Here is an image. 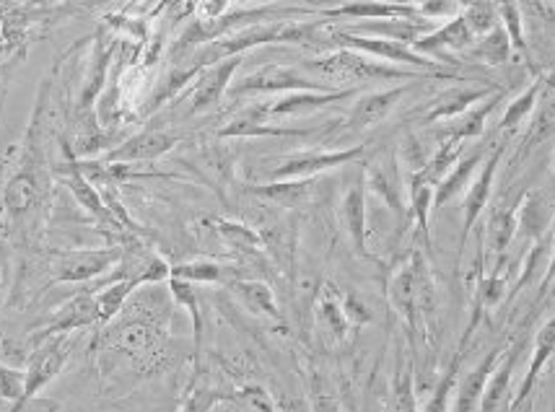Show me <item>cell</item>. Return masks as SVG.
I'll list each match as a JSON object with an SVG mask.
<instances>
[{
    "label": "cell",
    "mask_w": 555,
    "mask_h": 412,
    "mask_svg": "<svg viewBox=\"0 0 555 412\" xmlns=\"http://www.w3.org/2000/svg\"><path fill=\"white\" fill-rule=\"evenodd\" d=\"M309 68L322 73V76L340 78V81H405V78H421L415 70L392 68V65L374 63L356 50H340L330 58L312 60Z\"/></svg>",
    "instance_id": "1"
},
{
    "label": "cell",
    "mask_w": 555,
    "mask_h": 412,
    "mask_svg": "<svg viewBox=\"0 0 555 412\" xmlns=\"http://www.w3.org/2000/svg\"><path fill=\"white\" fill-rule=\"evenodd\" d=\"M68 355H71V345L65 343L63 335H55L45 348H39L37 353L32 355L29 368H26L24 394H21V400L11 407V412L24 410V407L29 405V402H32L34 397H37V394L60 374V371H63Z\"/></svg>",
    "instance_id": "2"
},
{
    "label": "cell",
    "mask_w": 555,
    "mask_h": 412,
    "mask_svg": "<svg viewBox=\"0 0 555 412\" xmlns=\"http://www.w3.org/2000/svg\"><path fill=\"white\" fill-rule=\"evenodd\" d=\"M332 45H340L345 50H356L371 55V58L387 60V63H400L410 65V68H421V70H434L436 63L421 52H415L413 47L395 42V39H382V37H361V34L351 32H338L330 37Z\"/></svg>",
    "instance_id": "3"
},
{
    "label": "cell",
    "mask_w": 555,
    "mask_h": 412,
    "mask_svg": "<svg viewBox=\"0 0 555 412\" xmlns=\"http://www.w3.org/2000/svg\"><path fill=\"white\" fill-rule=\"evenodd\" d=\"M252 91H283V94H291V91H330L327 83L309 81L304 73L294 68H283V65H270V68H262L252 76H247L244 81H239L231 94H252Z\"/></svg>",
    "instance_id": "4"
},
{
    "label": "cell",
    "mask_w": 555,
    "mask_h": 412,
    "mask_svg": "<svg viewBox=\"0 0 555 412\" xmlns=\"http://www.w3.org/2000/svg\"><path fill=\"white\" fill-rule=\"evenodd\" d=\"M364 153V148H348V151H314V153H296L281 161V166L275 169V179H307L317 177V174L335 169V166H345L356 161Z\"/></svg>",
    "instance_id": "5"
},
{
    "label": "cell",
    "mask_w": 555,
    "mask_h": 412,
    "mask_svg": "<svg viewBox=\"0 0 555 412\" xmlns=\"http://www.w3.org/2000/svg\"><path fill=\"white\" fill-rule=\"evenodd\" d=\"M120 260L117 249H83V252H65L58 267L60 283H81L96 275L107 273L109 267Z\"/></svg>",
    "instance_id": "6"
},
{
    "label": "cell",
    "mask_w": 555,
    "mask_h": 412,
    "mask_svg": "<svg viewBox=\"0 0 555 412\" xmlns=\"http://www.w3.org/2000/svg\"><path fill=\"white\" fill-rule=\"evenodd\" d=\"M239 65H242V55L208 65L203 70V76L198 78L195 94H192V112H205V109L216 107L221 102V96L226 94V89H229L231 78H234Z\"/></svg>",
    "instance_id": "7"
},
{
    "label": "cell",
    "mask_w": 555,
    "mask_h": 412,
    "mask_svg": "<svg viewBox=\"0 0 555 412\" xmlns=\"http://www.w3.org/2000/svg\"><path fill=\"white\" fill-rule=\"evenodd\" d=\"M408 94V86H395V89L387 91H374V94L361 96L353 107L351 117H348V130H366V127H374L390 115L392 109L397 107L402 96Z\"/></svg>",
    "instance_id": "8"
},
{
    "label": "cell",
    "mask_w": 555,
    "mask_h": 412,
    "mask_svg": "<svg viewBox=\"0 0 555 412\" xmlns=\"http://www.w3.org/2000/svg\"><path fill=\"white\" fill-rule=\"evenodd\" d=\"M356 94V89H330V91H291L283 94L273 107H268V115H307V112H317L322 107H330L335 102H345Z\"/></svg>",
    "instance_id": "9"
},
{
    "label": "cell",
    "mask_w": 555,
    "mask_h": 412,
    "mask_svg": "<svg viewBox=\"0 0 555 412\" xmlns=\"http://www.w3.org/2000/svg\"><path fill=\"white\" fill-rule=\"evenodd\" d=\"M473 37L475 34L465 16H454L452 21H447V24L434 29V32L423 34L413 45V50L428 58V55H441L444 50H462V47L473 42Z\"/></svg>",
    "instance_id": "10"
},
{
    "label": "cell",
    "mask_w": 555,
    "mask_h": 412,
    "mask_svg": "<svg viewBox=\"0 0 555 412\" xmlns=\"http://www.w3.org/2000/svg\"><path fill=\"white\" fill-rule=\"evenodd\" d=\"M327 19H415L418 16V6L410 3H392V0H353L345 6L330 8L325 11Z\"/></svg>",
    "instance_id": "11"
},
{
    "label": "cell",
    "mask_w": 555,
    "mask_h": 412,
    "mask_svg": "<svg viewBox=\"0 0 555 412\" xmlns=\"http://www.w3.org/2000/svg\"><path fill=\"white\" fill-rule=\"evenodd\" d=\"M177 135L164 133V130H148V133L135 135V138L125 140L120 148L109 153L107 161H151L161 153L172 151L177 146Z\"/></svg>",
    "instance_id": "12"
},
{
    "label": "cell",
    "mask_w": 555,
    "mask_h": 412,
    "mask_svg": "<svg viewBox=\"0 0 555 412\" xmlns=\"http://www.w3.org/2000/svg\"><path fill=\"white\" fill-rule=\"evenodd\" d=\"M91 322H99V306H96V296H78L73 298L71 304L63 306L58 314V319L52 324H47L42 330V337H55L65 335V332L86 327Z\"/></svg>",
    "instance_id": "13"
},
{
    "label": "cell",
    "mask_w": 555,
    "mask_h": 412,
    "mask_svg": "<svg viewBox=\"0 0 555 412\" xmlns=\"http://www.w3.org/2000/svg\"><path fill=\"white\" fill-rule=\"evenodd\" d=\"M255 192L273 200V203L283 205V208H299V205L309 203L314 197V192H317V177L286 179V182L265 184V187H255Z\"/></svg>",
    "instance_id": "14"
},
{
    "label": "cell",
    "mask_w": 555,
    "mask_h": 412,
    "mask_svg": "<svg viewBox=\"0 0 555 412\" xmlns=\"http://www.w3.org/2000/svg\"><path fill=\"white\" fill-rule=\"evenodd\" d=\"M498 161H501V148H498V151L493 153L491 159L485 161L483 172H480V177L475 179V184H473V187H470V192H467V200H465V234L470 229H473V223L478 221L480 210H483L485 203H488V195H491V184H493V177H496Z\"/></svg>",
    "instance_id": "15"
},
{
    "label": "cell",
    "mask_w": 555,
    "mask_h": 412,
    "mask_svg": "<svg viewBox=\"0 0 555 412\" xmlns=\"http://www.w3.org/2000/svg\"><path fill=\"white\" fill-rule=\"evenodd\" d=\"M343 218L345 229L351 234L353 247L358 254H366V197H364V184H356L343 203Z\"/></svg>",
    "instance_id": "16"
},
{
    "label": "cell",
    "mask_w": 555,
    "mask_h": 412,
    "mask_svg": "<svg viewBox=\"0 0 555 412\" xmlns=\"http://www.w3.org/2000/svg\"><path fill=\"white\" fill-rule=\"evenodd\" d=\"M498 355H501V348L491 350V353L483 358V363H480L473 374H470V379L462 384L460 394H457V407H454V412H470V410H473L475 402L483 397V389H485V384H488V379H491V371H493V366H496Z\"/></svg>",
    "instance_id": "17"
},
{
    "label": "cell",
    "mask_w": 555,
    "mask_h": 412,
    "mask_svg": "<svg viewBox=\"0 0 555 412\" xmlns=\"http://www.w3.org/2000/svg\"><path fill=\"white\" fill-rule=\"evenodd\" d=\"M265 109H252L244 117L231 122L229 127L221 130V138H252V135H304V130H294V127H270L262 122Z\"/></svg>",
    "instance_id": "18"
},
{
    "label": "cell",
    "mask_w": 555,
    "mask_h": 412,
    "mask_svg": "<svg viewBox=\"0 0 555 412\" xmlns=\"http://www.w3.org/2000/svg\"><path fill=\"white\" fill-rule=\"evenodd\" d=\"M498 102H501V94H496L493 99H485V102H480L478 107H470L465 115H460V120L444 130V138L465 140V138H475V135H480L483 133L485 117L491 115L493 107H496Z\"/></svg>",
    "instance_id": "19"
},
{
    "label": "cell",
    "mask_w": 555,
    "mask_h": 412,
    "mask_svg": "<svg viewBox=\"0 0 555 412\" xmlns=\"http://www.w3.org/2000/svg\"><path fill=\"white\" fill-rule=\"evenodd\" d=\"M555 350V319H550L548 324H545L543 330H540V335H537V348H535V361H532L530 366V374H527V379H524L522 389H519V397L517 402L511 405V412L517 410L519 405H522L524 400H527V394H530L532 384H535L537 374H540V368H543V363L548 361V355Z\"/></svg>",
    "instance_id": "20"
},
{
    "label": "cell",
    "mask_w": 555,
    "mask_h": 412,
    "mask_svg": "<svg viewBox=\"0 0 555 412\" xmlns=\"http://www.w3.org/2000/svg\"><path fill=\"white\" fill-rule=\"evenodd\" d=\"M488 96V89H460V91H452L449 96H444L436 109L428 115V122H436V120H452V117H460L465 115L467 109L473 107L475 102L485 99Z\"/></svg>",
    "instance_id": "21"
},
{
    "label": "cell",
    "mask_w": 555,
    "mask_h": 412,
    "mask_svg": "<svg viewBox=\"0 0 555 412\" xmlns=\"http://www.w3.org/2000/svg\"><path fill=\"white\" fill-rule=\"evenodd\" d=\"M478 164H480V153H473V156H467V159H462L454 164L452 172H449L447 177L436 184V200H434L436 208H441V205L447 203L449 197H454L457 192L462 190V187H465L467 179H470V174L475 172V166Z\"/></svg>",
    "instance_id": "22"
},
{
    "label": "cell",
    "mask_w": 555,
    "mask_h": 412,
    "mask_svg": "<svg viewBox=\"0 0 555 412\" xmlns=\"http://www.w3.org/2000/svg\"><path fill=\"white\" fill-rule=\"evenodd\" d=\"M517 350L506 358L504 363H501V368H498L496 374L488 379V384H485L483 389V402H480V412H498V405L504 402V394L506 389H509V379H511V371H514V363H517Z\"/></svg>",
    "instance_id": "23"
},
{
    "label": "cell",
    "mask_w": 555,
    "mask_h": 412,
    "mask_svg": "<svg viewBox=\"0 0 555 412\" xmlns=\"http://www.w3.org/2000/svg\"><path fill=\"white\" fill-rule=\"evenodd\" d=\"M509 52H511V42H509V34H506V29H501V26H493L491 32L480 39L478 47L473 50V55L478 60H485V63L501 65L509 60Z\"/></svg>",
    "instance_id": "24"
},
{
    "label": "cell",
    "mask_w": 555,
    "mask_h": 412,
    "mask_svg": "<svg viewBox=\"0 0 555 412\" xmlns=\"http://www.w3.org/2000/svg\"><path fill=\"white\" fill-rule=\"evenodd\" d=\"M390 412H415L413 376H410V368L402 361V355L397 358V376L395 381H392Z\"/></svg>",
    "instance_id": "25"
},
{
    "label": "cell",
    "mask_w": 555,
    "mask_h": 412,
    "mask_svg": "<svg viewBox=\"0 0 555 412\" xmlns=\"http://www.w3.org/2000/svg\"><path fill=\"white\" fill-rule=\"evenodd\" d=\"M369 187L374 192H379V195L387 200V205H390L392 210H395V216L405 218V210H402V195H400V187H397V177H392V174H387V169H382V166H371L369 172Z\"/></svg>",
    "instance_id": "26"
},
{
    "label": "cell",
    "mask_w": 555,
    "mask_h": 412,
    "mask_svg": "<svg viewBox=\"0 0 555 412\" xmlns=\"http://www.w3.org/2000/svg\"><path fill=\"white\" fill-rule=\"evenodd\" d=\"M169 288H172L174 298H177L179 304L187 306L192 317V332H195V345H200V332H203V319H200V311H198V296L192 291L190 280H182V278H174L169 275Z\"/></svg>",
    "instance_id": "27"
},
{
    "label": "cell",
    "mask_w": 555,
    "mask_h": 412,
    "mask_svg": "<svg viewBox=\"0 0 555 412\" xmlns=\"http://www.w3.org/2000/svg\"><path fill=\"white\" fill-rule=\"evenodd\" d=\"M237 291L239 296L247 301V306L257 314H270V317L278 319V309H275V301H273V293H270L268 286H262V283H237Z\"/></svg>",
    "instance_id": "28"
},
{
    "label": "cell",
    "mask_w": 555,
    "mask_h": 412,
    "mask_svg": "<svg viewBox=\"0 0 555 412\" xmlns=\"http://www.w3.org/2000/svg\"><path fill=\"white\" fill-rule=\"evenodd\" d=\"M460 361H462V348H460V353H457V358H454V361H452V366H449L447 374H444V379H441L439 384H436L434 397L428 400V405L423 407V412H447L449 394H452L454 381H457V371H460Z\"/></svg>",
    "instance_id": "29"
},
{
    "label": "cell",
    "mask_w": 555,
    "mask_h": 412,
    "mask_svg": "<svg viewBox=\"0 0 555 412\" xmlns=\"http://www.w3.org/2000/svg\"><path fill=\"white\" fill-rule=\"evenodd\" d=\"M68 187H71V192L76 195V200L83 205V208L91 210L96 218H107V210H104V205H102V197L96 195L94 187H91V184L86 182L81 174H76V177L68 179Z\"/></svg>",
    "instance_id": "30"
},
{
    "label": "cell",
    "mask_w": 555,
    "mask_h": 412,
    "mask_svg": "<svg viewBox=\"0 0 555 412\" xmlns=\"http://www.w3.org/2000/svg\"><path fill=\"white\" fill-rule=\"evenodd\" d=\"M431 190H434L431 184L413 177V197H410V205H413V216L418 218V226H421L426 239H428V205H431Z\"/></svg>",
    "instance_id": "31"
},
{
    "label": "cell",
    "mask_w": 555,
    "mask_h": 412,
    "mask_svg": "<svg viewBox=\"0 0 555 412\" xmlns=\"http://www.w3.org/2000/svg\"><path fill=\"white\" fill-rule=\"evenodd\" d=\"M26 384V371H16L0 363V400H11L13 405L21 400Z\"/></svg>",
    "instance_id": "32"
},
{
    "label": "cell",
    "mask_w": 555,
    "mask_h": 412,
    "mask_svg": "<svg viewBox=\"0 0 555 412\" xmlns=\"http://www.w3.org/2000/svg\"><path fill=\"white\" fill-rule=\"evenodd\" d=\"M537 91H540V86H532L530 91H524V94L519 96L517 102L509 104V109H506L504 120H501V127H504V130H509V127H517L519 122L524 120V117L530 115L532 107H535Z\"/></svg>",
    "instance_id": "33"
},
{
    "label": "cell",
    "mask_w": 555,
    "mask_h": 412,
    "mask_svg": "<svg viewBox=\"0 0 555 412\" xmlns=\"http://www.w3.org/2000/svg\"><path fill=\"white\" fill-rule=\"evenodd\" d=\"M174 278L182 280H203V283H213L221 278V267L213 262H192V265H179L172 267Z\"/></svg>",
    "instance_id": "34"
},
{
    "label": "cell",
    "mask_w": 555,
    "mask_h": 412,
    "mask_svg": "<svg viewBox=\"0 0 555 412\" xmlns=\"http://www.w3.org/2000/svg\"><path fill=\"white\" fill-rule=\"evenodd\" d=\"M511 234H514V218H511V213H498L491 221V226H488V236H491V244L498 254L509 247Z\"/></svg>",
    "instance_id": "35"
},
{
    "label": "cell",
    "mask_w": 555,
    "mask_h": 412,
    "mask_svg": "<svg viewBox=\"0 0 555 412\" xmlns=\"http://www.w3.org/2000/svg\"><path fill=\"white\" fill-rule=\"evenodd\" d=\"M465 19L470 29H473V34H488L493 29V8L483 3V0H475L473 6L467 8Z\"/></svg>",
    "instance_id": "36"
},
{
    "label": "cell",
    "mask_w": 555,
    "mask_h": 412,
    "mask_svg": "<svg viewBox=\"0 0 555 412\" xmlns=\"http://www.w3.org/2000/svg\"><path fill=\"white\" fill-rule=\"evenodd\" d=\"M322 317H325V322L332 327L335 337H345V330H348V317H345L343 306H338V301H335L332 296H327L325 301H322Z\"/></svg>",
    "instance_id": "37"
},
{
    "label": "cell",
    "mask_w": 555,
    "mask_h": 412,
    "mask_svg": "<svg viewBox=\"0 0 555 412\" xmlns=\"http://www.w3.org/2000/svg\"><path fill=\"white\" fill-rule=\"evenodd\" d=\"M457 11L454 0H421L418 3V13L428 16V19H449V13Z\"/></svg>",
    "instance_id": "38"
},
{
    "label": "cell",
    "mask_w": 555,
    "mask_h": 412,
    "mask_svg": "<svg viewBox=\"0 0 555 412\" xmlns=\"http://www.w3.org/2000/svg\"><path fill=\"white\" fill-rule=\"evenodd\" d=\"M504 21H506V34H509L511 42H514V45H517V47H524V42H522V24H519V13H517V8L509 6V3H506V6H504Z\"/></svg>",
    "instance_id": "39"
},
{
    "label": "cell",
    "mask_w": 555,
    "mask_h": 412,
    "mask_svg": "<svg viewBox=\"0 0 555 412\" xmlns=\"http://www.w3.org/2000/svg\"><path fill=\"white\" fill-rule=\"evenodd\" d=\"M343 311H345V317H348V319H356L358 324H364V322H369V319H371L369 309H366V306L358 304V301H356V298H353V296L345 298Z\"/></svg>",
    "instance_id": "40"
},
{
    "label": "cell",
    "mask_w": 555,
    "mask_h": 412,
    "mask_svg": "<svg viewBox=\"0 0 555 412\" xmlns=\"http://www.w3.org/2000/svg\"><path fill=\"white\" fill-rule=\"evenodd\" d=\"M226 3H229V0H203V3H200V16H203V19L200 21L221 19V13H224Z\"/></svg>",
    "instance_id": "41"
},
{
    "label": "cell",
    "mask_w": 555,
    "mask_h": 412,
    "mask_svg": "<svg viewBox=\"0 0 555 412\" xmlns=\"http://www.w3.org/2000/svg\"><path fill=\"white\" fill-rule=\"evenodd\" d=\"M555 273V257H553V262H550V275Z\"/></svg>",
    "instance_id": "42"
},
{
    "label": "cell",
    "mask_w": 555,
    "mask_h": 412,
    "mask_svg": "<svg viewBox=\"0 0 555 412\" xmlns=\"http://www.w3.org/2000/svg\"><path fill=\"white\" fill-rule=\"evenodd\" d=\"M255 3H273V0H255Z\"/></svg>",
    "instance_id": "43"
},
{
    "label": "cell",
    "mask_w": 555,
    "mask_h": 412,
    "mask_svg": "<svg viewBox=\"0 0 555 412\" xmlns=\"http://www.w3.org/2000/svg\"><path fill=\"white\" fill-rule=\"evenodd\" d=\"M553 174H555V164H553Z\"/></svg>",
    "instance_id": "44"
},
{
    "label": "cell",
    "mask_w": 555,
    "mask_h": 412,
    "mask_svg": "<svg viewBox=\"0 0 555 412\" xmlns=\"http://www.w3.org/2000/svg\"><path fill=\"white\" fill-rule=\"evenodd\" d=\"M527 412H532V410H527Z\"/></svg>",
    "instance_id": "45"
}]
</instances>
